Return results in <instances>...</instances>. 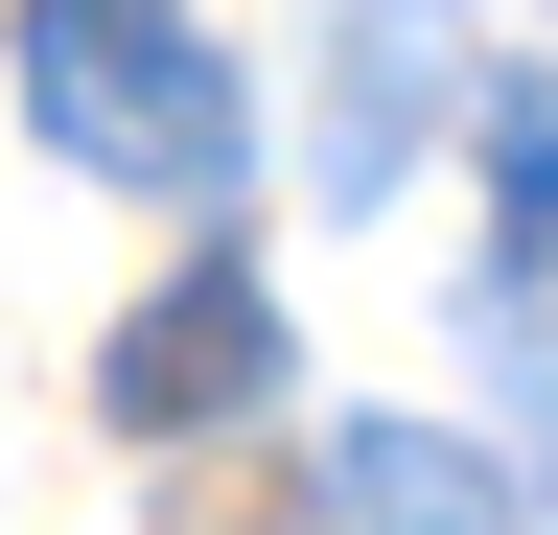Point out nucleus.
I'll use <instances>...</instances> for the list:
<instances>
[{
	"instance_id": "nucleus-4",
	"label": "nucleus",
	"mask_w": 558,
	"mask_h": 535,
	"mask_svg": "<svg viewBox=\"0 0 558 535\" xmlns=\"http://www.w3.org/2000/svg\"><path fill=\"white\" fill-rule=\"evenodd\" d=\"M488 210H512V280L558 303V94H535V71L488 94Z\"/></svg>"
},
{
	"instance_id": "nucleus-3",
	"label": "nucleus",
	"mask_w": 558,
	"mask_h": 535,
	"mask_svg": "<svg viewBox=\"0 0 558 535\" xmlns=\"http://www.w3.org/2000/svg\"><path fill=\"white\" fill-rule=\"evenodd\" d=\"M326 512H349V535H512V465L442 442V420H349V442H326Z\"/></svg>"
},
{
	"instance_id": "nucleus-2",
	"label": "nucleus",
	"mask_w": 558,
	"mask_h": 535,
	"mask_svg": "<svg viewBox=\"0 0 558 535\" xmlns=\"http://www.w3.org/2000/svg\"><path fill=\"white\" fill-rule=\"evenodd\" d=\"M94 396H117V442L256 420V396H279V280H256V256H186V280H163V303L94 350Z\"/></svg>"
},
{
	"instance_id": "nucleus-1",
	"label": "nucleus",
	"mask_w": 558,
	"mask_h": 535,
	"mask_svg": "<svg viewBox=\"0 0 558 535\" xmlns=\"http://www.w3.org/2000/svg\"><path fill=\"white\" fill-rule=\"evenodd\" d=\"M24 117L94 186H163V210H209L256 163V94H233V47L186 0H24Z\"/></svg>"
}]
</instances>
